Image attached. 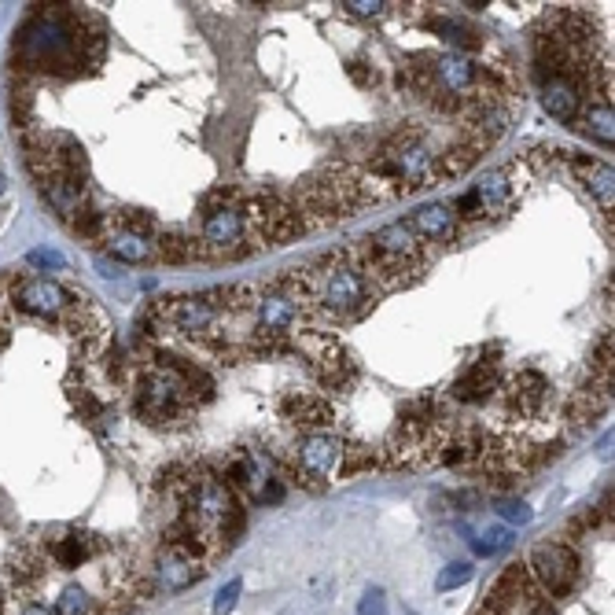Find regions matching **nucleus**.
<instances>
[{
    "label": "nucleus",
    "mask_w": 615,
    "mask_h": 615,
    "mask_svg": "<svg viewBox=\"0 0 615 615\" xmlns=\"http://www.w3.org/2000/svg\"><path fill=\"white\" fill-rule=\"evenodd\" d=\"M317 284H313V303L306 310V317L313 321H332V324H354L361 317L372 313L376 306V292L365 276L343 258V251H328L317 255L313 262Z\"/></svg>",
    "instance_id": "nucleus-1"
},
{
    "label": "nucleus",
    "mask_w": 615,
    "mask_h": 615,
    "mask_svg": "<svg viewBox=\"0 0 615 615\" xmlns=\"http://www.w3.org/2000/svg\"><path fill=\"white\" fill-rule=\"evenodd\" d=\"M383 151L390 155V162H395L406 196H409V192H420V188H431V185H442V178H438V159H435L438 151L428 144L424 130L413 126V130L395 133V137L383 144Z\"/></svg>",
    "instance_id": "nucleus-2"
},
{
    "label": "nucleus",
    "mask_w": 615,
    "mask_h": 615,
    "mask_svg": "<svg viewBox=\"0 0 615 615\" xmlns=\"http://www.w3.org/2000/svg\"><path fill=\"white\" fill-rule=\"evenodd\" d=\"M524 564H527L534 586H538L549 601H568V597H572L575 579H579V553H575L568 542L556 538V542L534 545Z\"/></svg>",
    "instance_id": "nucleus-3"
},
{
    "label": "nucleus",
    "mask_w": 615,
    "mask_h": 615,
    "mask_svg": "<svg viewBox=\"0 0 615 615\" xmlns=\"http://www.w3.org/2000/svg\"><path fill=\"white\" fill-rule=\"evenodd\" d=\"M586 103L590 100L582 92V82L572 78V74H556V78L542 82V107L549 111V119H556V122H564V126L579 122Z\"/></svg>",
    "instance_id": "nucleus-4"
},
{
    "label": "nucleus",
    "mask_w": 615,
    "mask_h": 615,
    "mask_svg": "<svg viewBox=\"0 0 615 615\" xmlns=\"http://www.w3.org/2000/svg\"><path fill=\"white\" fill-rule=\"evenodd\" d=\"M549 395H553V387H549V380H545L538 369H524V372H516L509 383H501V399H505L509 413H520V417L542 413L545 402H549Z\"/></svg>",
    "instance_id": "nucleus-5"
},
{
    "label": "nucleus",
    "mask_w": 615,
    "mask_h": 615,
    "mask_svg": "<svg viewBox=\"0 0 615 615\" xmlns=\"http://www.w3.org/2000/svg\"><path fill=\"white\" fill-rule=\"evenodd\" d=\"M372 247L380 251V255H390V258H402V262H420V265H428L431 262V247L409 229V221H390V226H383V229H376L372 236Z\"/></svg>",
    "instance_id": "nucleus-6"
},
{
    "label": "nucleus",
    "mask_w": 615,
    "mask_h": 615,
    "mask_svg": "<svg viewBox=\"0 0 615 615\" xmlns=\"http://www.w3.org/2000/svg\"><path fill=\"white\" fill-rule=\"evenodd\" d=\"M409 229H413L428 247H431V244L450 247V244H457V236H461V221H457L454 207L428 203V207H420V210L409 217Z\"/></svg>",
    "instance_id": "nucleus-7"
},
{
    "label": "nucleus",
    "mask_w": 615,
    "mask_h": 615,
    "mask_svg": "<svg viewBox=\"0 0 615 615\" xmlns=\"http://www.w3.org/2000/svg\"><path fill=\"white\" fill-rule=\"evenodd\" d=\"M281 417H284L292 428H299V431L313 435V431L332 428L335 409H332V402H328V399L313 395V390H295V395H288V399L281 402Z\"/></svg>",
    "instance_id": "nucleus-8"
},
{
    "label": "nucleus",
    "mask_w": 615,
    "mask_h": 615,
    "mask_svg": "<svg viewBox=\"0 0 615 615\" xmlns=\"http://www.w3.org/2000/svg\"><path fill=\"white\" fill-rule=\"evenodd\" d=\"M611 409V390H601L593 383H582L575 395L564 402V420H568V431L572 435H582L590 431L604 413Z\"/></svg>",
    "instance_id": "nucleus-9"
},
{
    "label": "nucleus",
    "mask_w": 615,
    "mask_h": 615,
    "mask_svg": "<svg viewBox=\"0 0 615 615\" xmlns=\"http://www.w3.org/2000/svg\"><path fill=\"white\" fill-rule=\"evenodd\" d=\"M151 572H155V582L166 586V590H188V586H196L199 579L210 575V568H203L199 561L181 556V553H170V549H155Z\"/></svg>",
    "instance_id": "nucleus-10"
},
{
    "label": "nucleus",
    "mask_w": 615,
    "mask_h": 615,
    "mask_svg": "<svg viewBox=\"0 0 615 615\" xmlns=\"http://www.w3.org/2000/svg\"><path fill=\"white\" fill-rule=\"evenodd\" d=\"M497 390H501V372H497V365L476 361V365H468V369L454 380L450 399L461 402V406H479V402H486L490 395H497Z\"/></svg>",
    "instance_id": "nucleus-11"
},
{
    "label": "nucleus",
    "mask_w": 615,
    "mask_h": 615,
    "mask_svg": "<svg viewBox=\"0 0 615 615\" xmlns=\"http://www.w3.org/2000/svg\"><path fill=\"white\" fill-rule=\"evenodd\" d=\"M303 233H306V229H303V217H299V210L292 207V199L273 196L269 214H265V247H284V244L299 240Z\"/></svg>",
    "instance_id": "nucleus-12"
},
{
    "label": "nucleus",
    "mask_w": 615,
    "mask_h": 615,
    "mask_svg": "<svg viewBox=\"0 0 615 615\" xmlns=\"http://www.w3.org/2000/svg\"><path fill=\"white\" fill-rule=\"evenodd\" d=\"M343 438H335V435H324V431H313V435H303V442H299V450H295V457L306 465V468H313V472H335V465H340V457H343Z\"/></svg>",
    "instance_id": "nucleus-13"
},
{
    "label": "nucleus",
    "mask_w": 615,
    "mask_h": 615,
    "mask_svg": "<svg viewBox=\"0 0 615 615\" xmlns=\"http://www.w3.org/2000/svg\"><path fill=\"white\" fill-rule=\"evenodd\" d=\"M568 162H572V170L582 178V185L593 192V199H597V207L604 210V214H611V196H615V174H611V166L608 162H597V159H582V155H564Z\"/></svg>",
    "instance_id": "nucleus-14"
},
{
    "label": "nucleus",
    "mask_w": 615,
    "mask_h": 615,
    "mask_svg": "<svg viewBox=\"0 0 615 615\" xmlns=\"http://www.w3.org/2000/svg\"><path fill=\"white\" fill-rule=\"evenodd\" d=\"M155 247V258L170 262V265H181V262H203V240L192 236L188 229H162L159 240L151 244Z\"/></svg>",
    "instance_id": "nucleus-15"
},
{
    "label": "nucleus",
    "mask_w": 615,
    "mask_h": 615,
    "mask_svg": "<svg viewBox=\"0 0 615 615\" xmlns=\"http://www.w3.org/2000/svg\"><path fill=\"white\" fill-rule=\"evenodd\" d=\"M516 166L520 162H513V166H505V170H497V174H490L486 181H479L472 192L479 196V203H483V214H494V210H501V207H509V199H513V174H516Z\"/></svg>",
    "instance_id": "nucleus-16"
},
{
    "label": "nucleus",
    "mask_w": 615,
    "mask_h": 615,
    "mask_svg": "<svg viewBox=\"0 0 615 615\" xmlns=\"http://www.w3.org/2000/svg\"><path fill=\"white\" fill-rule=\"evenodd\" d=\"M611 122H615L611 103H586L582 115H579V122H575V130H582V133L593 137L597 144H608V148H611V140H615Z\"/></svg>",
    "instance_id": "nucleus-17"
},
{
    "label": "nucleus",
    "mask_w": 615,
    "mask_h": 615,
    "mask_svg": "<svg viewBox=\"0 0 615 615\" xmlns=\"http://www.w3.org/2000/svg\"><path fill=\"white\" fill-rule=\"evenodd\" d=\"M103 247H107V255H111V258L130 262V265H137V262H151V258H155V247H151L148 240L130 236V233H107Z\"/></svg>",
    "instance_id": "nucleus-18"
},
{
    "label": "nucleus",
    "mask_w": 615,
    "mask_h": 615,
    "mask_svg": "<svg viewBox=\"0 0 615 615\" xmlns=\"http://www.w3.org/2000/svg\"><path fill=\"white\" fill-rule=\"evenodd\" d=\"M435 159H438V178H442V181H454V178L468 174L472 166L479 162V151H472V148H468V144L461 140V144H454V148L438 151Z\"/></svg>",
    "instance_id": "nucleus-19"
},
{
    "label": "nucleus",
    "mask_w": 615,
    "mask_h": 615,
    "mask_svg": "<svg viewBox=\"0 0 615 615\" xmlns=\"http://www.w3.org/2000/svg\"><path fill=\"white\" fill-rule=\"evenodd\" d=\"M276 468H281V476L284 479H292L299 490H310V494H324L328 490V479L321 476V472H313V468H306L295 454H288V457H276Z\"/></svg>",
    "instance_id": "nucleus-20"
},
{
    "label": "nucleus",
    "mask_w": 615,
    "mask_h": 615,
    "mask_svg": "<svg viewBox=\"0 0 615 615\" xmlns=\"http://www.w3.org/2000/svg\"><path fill=\"white\" fill-rule=\"evenodd\" d=\"M380 468V450H369V446H343V457L335 465V476L340 479H354L361 472Z\"/></svg>",
    "instance_id": "nucleus-21"
},
{
    "label": "nucleus",
    "mask_w": 615,
    "mask_h": 615,
    "mask_svg": "<svg viewBox=\"0 0 615 615\" xmlns=\"http://www.w3.org/2000/svg\"><path fill=\"white\" fill-rule=\"evenodd\" d=\"M244 192H247V188H236V185H214L210 192H203V196L196 199L199 217H207V214H214V210H226V207H240Z\"/></svg>",
    "instance_id": "nucleus-22"
},
{
    "label": "nucleus",
    "mask_w": 615,
    "mask_h": 615,
    "mask_svg": "<svg viewBox=\"0 0 615 615\" xmlns=\"http://www.w3.org/2000/svg\"><path fill=\"white\" fill-rule=\"evenodd\" d=\"M428 26H431L435 34H442V37H446V41H450V44H457V48H461V44H465V48H479V44H483V41H479V37H476L472 30H465L461 23H454V19H446V15H435V19L428 23Z\"/></svg>",
    "instance_id": "nucleus-23"
},
{
    "label": "nucleus",
    "mask_w": 615,
    "mask_h": 615,
    "mask_svg": "<svg viewBox=\"0 0 615 615\" xmlns=\"http://www.w3.org/2000/svg\"><path fill=\"white\" fill-rule=\"evenodd\" d=\"M347 78L358 85V89H372L376 82H380V74H376V67H369L365 60H351L347 63Z\"/></svg>",
    "instance_id": "nucleus-24"
},
{
    "label": "nucleus",
    "mask_w": 615,
    "mask_h": 615,
    "mask_svg": "<svg viewBox=\"0 0 615 615\" xmlns=\"http://www.w3.org/2000/svg\"><path fill=\"white\" fill-rule=\"evenodd\" d=\"M468 579H472V564H450V568H446V572L438 575V582H435V586L446 593V590H454V586H465Z\"/></svg>",
    "instance_id": "nucleus-25"
},
{
    "label": "nucleus",
    "mask_w": 615,
    "mask_h": 615,
    "mask_svg": "<svg viewBox=\"0 0 615 615\" xmlns=\"http://www.w3.org/2000/svg\"><path fill=\"white\" fill-rule=\"evenodd\" d=\"M351 15H358V19H380L390 5H383V0H347L343 5Z\"/></svg>",
    "instance_id": "nucleus-26"
},
{
    "label": "nucleus",
    "mask_w": 615,
    "mask_h": 615,
    "mask_svg": "<svg viewBox=\"0 0 615 615\" xmlns=\"http://www.w3.org/2000/svg\"><path fill=\"white\" fill-rule=\"evenodd\" d=\"M240 590H244V582H240V579H233L226 590H217V597H214V611H217V615H229V611L236 608Z\"/></svg>",
    "instance_id": "nucleus-27"
},
{
    "label": "nucleus",
    "mask_w": 615,
    "mask_h": 615,
    "mask_svg": "<svg viewBox=\"0 0 615 615\" xmlns=\"http://www.w3.org/2000/svg\"><path fill=\"white\" fill-rule=\"evenodd\" d=\"M454 210H457V221H461V217H468V221L486 217V214H483V203H479V196H476V192H465V196L454 203Z\"/></svg>",
    "instance_id": "nucleus-28"
},
{
    "label": "nucleus",
    "mask_w": 615,
    "mask_h": 615,
    "mask_svg": "<svg viewBox=\"0 0 615 615\" xmlns=\"http://www.w3.org/2000/svg\"><path fill=\"white\" fill-rule=\"evenodd\" d=\"M284 497V479H265L258 490H255V501H262V505H273V501H281Z\"/></svg>",
    "instance_id": "nucleus-29"
},
{
    "label": "nucleus",
    "mask_w": 615,
    "mask_h": 615,
    "mask_svg": "<svg viewBox=\"0 0 615 615\" xmlns=\"http://www.w3.org/2000/svg\"><path fill=\"white\" fill-rule=\"evenodd\" d=\"M358 615H387V611H383V593H380V590L365 593V601L358 604Z\"/></svg>",
    "instance_id": "nucleus-30"
},
{
    "label": "nucleus",
    "mask_w": 615,
    "mask_h": 615,
    "mask_svg": "<svg viewBox=\"0 0 615 615\" xmlns=\"http://www.w3.org/2000/svg\"><path fill=\"white\" fill-rule=\"evenodd\" d=\"M501 513H505V520H513V524H527V520H531V509H527V505H516V501H509V505L501 509Z\"/></svg>",
    "instance_id": "nucleus-31"
},
{
    "label": "nucleus",
    "mask_w": 615,
    "mask_h": 615,
    "mask_svg": "<svg viewBox=\"0 0 615 615\" xmlns=\"http://www.w3.org/2000/svg\"><path fill=\"white\" fill-rule=\"evenodd\" d=\"M19 615H55V611H52V604H48V601H30V604H23V608H19Z\"/></svg>",
    "instance_id": "nucleus-32"
},
{
    "label": "nucleus",
    "mask_w": 615,
    "mask_h": 615,
    "mask_svg": "<svg viewBox=\"0 0 615 615\" xmlns=\"http://www.w3.org/2000/svg\"><path fill=\"white\" fill-rule=\"evenodd\" d=\"M0 196H5V178H0Z\"/></svg>",
    "instance_id": "nucleus-33"
}]
</instances>
